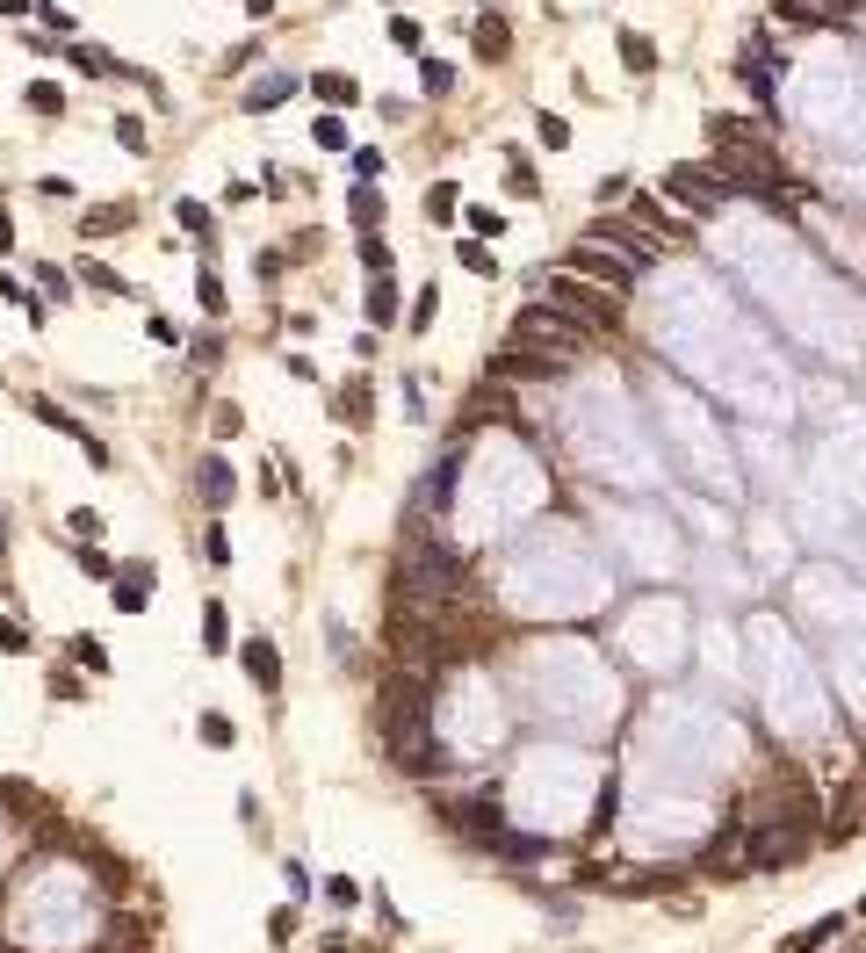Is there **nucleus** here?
Wrapping results in <instances>:
<instances>
[{"mask_svg": "<svg viewBox=\"0 0 866 953\" xmlns=\"http://www.w3.org/2000/svg\"><path fill=\"white\" fill-rule=\"evenodd\" d=\"M369 318H376V325H397V289H390L383 275H376V289H369Z\"/></svg>", "mask_w": 866, "mask_h": 953, "instance_id": "18", "label": "nucleus"}, {"mask_svg": "<svg viewBox=\"0 0 866 953\" xmlns=\"http://www.w3.org/2000/svg\"><path fill=\"white\" fill-rule=\"evenodd\" d=\"M535 130H542V145H549V152H564V145H571V123H564V116H549V108H542V123H535Z\"/></svg>", "mask_w": 866, "mask_h": 953, "instance_id": "27", "label": "nucleus"}, {"mask_svg": "<svg viewBox=\"0 0 866 953\" xmlns=\"http://www.w3.org/2000/svg\"><path fill=\"white\" fill-rule=\"evenodd\" d=\"M621 51H628V66H636V73H650V66H657V51H650L643 36H621Z\"/></svg>", "mask_w": 866, "mask_h": 953, "instance_id": "32", "label": "nucleus"}, {"mask_svg": "<svg viewBox=\"0 0 866 953\" xmlns=\"http://www.w3.org/2000/svg\"><path fill=\"white\" fill-rule=\"evenodd\" d=\"M592 333L585 325H571L564 311H520L513 318V347H549V354H577Z\"/></svg>", "mask_w": 866, "mask_h": 953, "instance_id": "3", "label": "nucleus"}, {"mask_svg": "<svg viewBox=\"0 0 866 953\" xmlns=\"http://www.w3.org/2000/svg\"><path fill=\"white\" fill-rule=\"evenodd\" d=\"M195 491H202L209 506H224V498H231V463H224V456H202V470H195Z\"/></svg>", "mask_w": 866, "mask_h": 953, "instance_id": "14", "label": "nucleus"}, {"mask_svg": "<svg viewBox=\"0 0 866 953\" xmlns=\"http://www.w3.org/2000/svg\"><path fill=\"white\" fill-rule=\"evenodd\" d=\"M419 87H426V95H448V87H455V66L426 58V66H419Z\"/></svg>", "mask_w": 866, "mask_h": 953, "instance_id": "22", "label": "nucleus"}, {"mask_svg": "<svg viewBox=\"0 0 866 953\" xmlns=\"http://www.w3.org/2000/svg\"><path fill=\"white\" fill-rule=\"evenodd\" d=\"M29 412H36L44 426H58V434H73V441H80V448H87V456L101 463V441H87V426H80V419H73L66 405H51V397H29Z\"/></svg>", "mask_w": 866, "mask_h": 953, "instance_id": "13", "label": "nucleus"}, {"mask_svg": "<svg viewBox=\"0 0 866 953\" xmlns=\"http://www.w3.org/2000/svg\"><path fill=\"white\" fill-rule=\"evenodd\" d=\"M340 419H347V426H369V376H354L340 390Z\"/></svg>", "mask_w": 866, "mask_h": 953, "instance_id": "15", "label": "nucleus"}, {"mask_svg": "<svg viewBox=\"0 0 866 953\" xmlns=\"http://www.w3.org/2000/svg\"><path fill=\"white\" fill-rule=\"evenodd\" d=\"M130 224V202H108V210H95L87 217V239H101V231H123Z\"/></svg>", "mask_w": 866, "mask_h": 953, "instance_id": "20", "label": "nucleus"}, {"mask_svg": "<svg viewBox=\"0 0 866 953\" xmlns=\"http://www.w3.org/2000/svg\"><path fill=\"white\" fill-rule=\"evenodd\" d=\"M195 730H202V744H217V752H224V744H231V722H224V715H202V722H195Z\"/></svg>", "mask_w": 866, "mask_h": 953, "instance_id": "34", "label": "nucleus"}, {"mask_svg": "<svg viewBox=\"0 0 866 953\" xmlns=\"http://www.w3.org/2000/svg\"><path fill=\"white\" fill-rule=\"evenodd\" d=\"M426 217H455V189H448V181L426 189Z\"/></svg>", "mask_w": 866, "mask_h": 953, "instance_id": "35", "label": "nucleus"}, {"mask_svg": "<svg viewBox=\"0 0 866 953\" xmlns=\"http://www.w3.org/2000/svg\"><path fill=\"white\" fill-rule=\"evenodd\" d=\"M73 535H80V542H95V535H101V513H87V506H80V513H73Z\"/></svg>", "mask_w": 866, "mask_h": 953, "instance_id": "42", "label": "nucleus"}, {"mask_svg": "<svg viewBox=\"0 0 866 953\" xmlns=\"http://www.w3.org/2000/svg\"><path fill=\"white\" fill-rule=\"evenodd\" d=\"M852 780H860V802H866V765H860V773H852Z\"/></svg>", "mask_w": 866, "mask_h": 953, "instance_id": "46", "label": "nucleus"}, {"mask_svg": "<svg viewBox=\"0 0 866 953\" xmlns=\"http://www.w3.org/2000/svg\"><path fill=\"white\" fill-rule=\"evenodd\" d=\"M636 231H650V239H686V217H678L672 202H636V217H628Z\"/></svg>", "mask_w": 866, "mask_h": 953, "instance_id": "12", "label": "nucleus"}, {"mask_svg": "<svg viewBox=\"0 0 866 953\" xmlns=\"http://www.w3.org/2000/svg\"><path fill=\"white\" fill-rule=\"evenodd\" d=\"M116 138H123V152H145V116H123Z\"/></svg>", "mask_w": 866, "mask_h": 953, "instance_id": "33", "label": "nucleus"}, {"mask_svg": "<svg viewBox=\"0 0 866 953\" xmlns=\"http://www.w3.org/2000/svg\"><path fill=\"white\" fill-rule=\"evenodd\" d=\"M318 145H325V152H347V123H340V116H318Z\"/></svg>", "mask_w": 866, "mask_h": 953, "instance_id": "28", "label": "nucleus"}, {"mask_svg": "<svg viewBox=\"0 0 866 953\" xmlns=\"http://www.w3.org/2000/svg\"><path fill=\"white\" fill-rule=\"evenodd\" d=\"M448 816H455V831H477L484 845L498 838V794L491 787H477V794H463V802H441Z\"/></svg>", "mask_w": 866, "mask_h": 953, "instance_id": "6", "label": "nucleus"}, {"mask_svg": "<svg viewBox=\"0 0 866 953\" xmlns=\"http://www.w3.org/2000/svg\"><path fill=\"white\" fill-rule=\"evenodd\" d=\"M95 953H152V925L138 917V910H116L108 917V932H101Z\"/></svg>", "mask_w": 866, "mask_h": 953, "instance_id": "7", "label": "nucleus"}, {"mask_svg": "<svg viewBox=\"0 0 866 953\" xmlns=\"http://www.w3.org/2000/svg\"><path fill=\"white\" fill-rule=\"evenodd\" d=\"M66 658H73V665H87V671H108V643H101V636H73V643H66Z\"/></svg>", "mask_w": 866, "mask_h": 953, "instance_id": "16", "label": "nucleus"}, {"mask_svg": "<svg viewBox=\"0 0 866 953\" xmlns=\"http://www.w3.org/2000/svg\"><path fill=\"white\" fill-rule=\"evenodd\" d=\"M542 289H549V311H564V318H571V325H585V333H614V318H621L614 289L585 282V275H571V268L542 275Z\"/></svg>", "mask_w": 866, "mask_h": 953, "instance_id": "2", "label": "nucleus"}, {"mask_svg": "<svg viewBox=\"0 0 866 953\" xmlns=\"http://www.w3.org/2000/svg\"><path fill=\"white\" fill-rule=\"evenodd\" d=\"M29 108H44V116H58V108H66V95H58L51 80H36V87H29Z\"/></svg>", "mask_w": 866, "mask_h": 953, "instance_id": "30", "label": "nucleus"}, {"mask_svg": "<svg viewBox=\"0 0 866 953\" xmlns=\"http://www.w3.org/2000/svg\"><path fill=\"white\" fill-rule=\"evenodd\" d=\"M116 607H123V614H145V607H152V564H123V571H116Z\"/></svg>", "mask_w": 866, "mask_h": 953, "instance_id": "10", "label": "nucleus"}, {"mask_svg": "<svg viewBox=\"0 0 866 953\" xmlns=\"http://www.w3.org/2000/svg\"><path fill=\"white\" fill-rule=\"evenodd\" d=\"M209 426H217V434H239L246 419H239V405H217V412H209Z\"/></svg>", "mask_w": 866, "mask_h": 953, "instance_id": "40", "label": "nucleus"}, {"mask_svg": "<svg viewBox=\"0 0 866 953\" xmlns=\"http://www.w3.org/2000/svg\"><path fill=\"white\" fill-rule=\"evenodd\" d=\"M202 549H209V564H231V542H224V528H202Z\"/></svg>", "mask_w": 866, "mask_h": 953, "instance_id": "37", "label": "nucleus"}, {"mask_svg": "<svg viewBox=\"0 0 866 953\" xmlns=\"http://www.w3.org/2000/svg\"><path fill=\"white\" fill-rule=\"evenodd\" d=\"M477 51H484V58H505V51H513V36H505L498 15H484V22H477Z\"/></svg>", "mask_w": 866, "mask_h": 953, "instance_id": "17", "label": "nucleus"}, {"mask_svg": "<svg viewBox=\"0 0 866 953\" xmlns=\"http://www.w3.org/2000/svg\"><path fill=\"white\" fill-rule=\"evenodd\" d=\"M0 802H7L15 816H44V802H36V787H22V780H7V787H0Z\"/></svg>", "mask_w": 866, "mask_h": 953, "instance_id": "19", "label": "nucleus"}, {"mask_svg": "<svg viewBox=\"0 0 866 953\" xmlns=\"http://www.w3.org/2000/svg\"><path fill=\"white\" fill-rule=\"evenodd\" d=\"M195 296H202V311H209V318H224V311H231V303H224V282H217L209 268L195 275Z\"/></svg>", "mask_w": 866, "mask_h": 953, "instance_id": "21", "label": "nucleus"}, {"mask_svg": "<svg viewBox=\"0 0 866 953\" xmlns=\"http://www.w3.org/2000/svg\"><path fill=\"white\" fill-rule=\"evenodd\" d=\"M80 282H95V289H108V296H123V275H116V268H101V261H80Z\"/></svg>", "mask_w": 866, "mask_h": 953, "instance_id": "26", "label": "nucleus"}, {"mask_svg": "<svg viewBox=\"0 0 866 953\" xmlns=\"http://www.w3.org/2000/svg\"><path fill=\"white\" fill-rule=\"evenodd\" d=\"M816 816H794V809H766V816H751V831H744V874H779V866H794V859L816 845V831H809Z\"/></svg>", "mask_w": 866, "mask_h": 953, "instance_id": "1", "label": "nucleus"}, {"mask_svg": "<svg viewBox=\"0 0 866 953\" xmlns=\"http://www.w3.org/2000/svg\"><path fill=\"white\" fill-rule=\"evenodd\" d=\"M571 275H585V282H599V289H621L636 282V261H621V253H599V239H585V246H571V261H564Z\"/></svg>", "mask_w": 866, "mask_h": 953, "instance_id": "5", "label": "nucleus"}, {"mask_svg": "<svg viewBox=\"0 0 866 953\" xmlns=\"http://www.w3.org/2000/svg\"><path fill=\"white\" fill-rule=\"evenodd\" d=\"M491 853H505V859H542L549 845H542V838H491Z\"/></svg>", "mask_w": 866, "mask_h": 953, "instance_id": "25", "label": "nucleus"}, {"mask_svg": "<svg viewBox=\"0 0 866 953\" xmlns=\"http://www.w3.org/2000/svg\"><path fill=\"white\" fill-rule=\"evenodd\" d=\"M845 932H852V917H845V910H830V917H816L809 932H794V939H787L779 953H823L830 939H845Z\"/></svg>", "mask_w": 866, "mask_h": 953, "instance_id": "11", "label": "nucleus"}, {"mask_svg": "<svg viewBox=\"0 0 866 953\" xmlns=\"http://www.w3.org/2000/svg\"><path fill=\"white\" fill-rule=\"evenodd\" d=\"M463 268H470V275H491V268H498V261H491V253H484V246H463Z\"/></svg>", "mask_w": 866, "mask_h": 953, "instance_id": "44", "label": "nucleus"}, {"mask_svg": "<svg viewBox=\"0 0 866 953\" xmlns=\"http://www.w3.org/2000/svg\"><path fill=\"white\" fill-rule=\"evenodd\" d=\"M564 369V362H549V354H535V347H505L498 362H491V376H513V383H549Z\"/></svg>", "mask_w": 866, "mask_h": 953, "instance_id": "8", "label": "nucleus"}, {"mask_svg": "<svg viewBox=\"0 0 866 953\" xmlns=\"http://www.w3.org/2000/svg\"><path fill=\"white\" fill-rule=\"evenodd\" d=\"M224 636H231V621H224V607L209 599V607H202V643H209V651H224Z\"/></svg>", "mask_w": 866, "mask_h": 953, "instance_id": "23", "label": "nucleus"}, {"mask_svg": "<svg viewBox=\"0 0 866 953\" xmlns=\"http://www.w3.org/2000/svg\"><path fill=\"white\" fill-rule=\"evenodd\" d=\"M0 528H7V520H0ZM0 549H7V535H0Z\"/></svg>", "mask_w": 866, "mask_h": 953, "instance_id": "47", "label": "nucleus"}, {"mask_svg": "<svg viewBox=\"0 0 866 953\" xmlns=\"http://www.w3.org/2000/svg\"><path fill=\"white\" fill-rule=\"evenodd\" d=\"M289 95V80H260V87H253V95H246V101H253V108H275V101H282Z\"/></svg>", "mask_w": 866, "mask_h": 953, "instance_id": "36", "label": "nucleus"}, {"mask_svg": "<svg viewBox=\"0 0 866 953\" xmlns=\"http://www.w3.org/2000/svg\"><path fill=\"white\" fill-rule=\"evenodd\" d=\"M80 693H87V686H80L73 671H51V701H80Z\"/></svg>", "mask_w": 866, "mask_h": 953, "instance_id": "38", "label": "nucleus"}, {"mask_svg": "<svg viewBox=\"0 0 866 953\" xmlns=\"http://www.w3.org/2000/svg\"><path fill=\"white\" fill-rule=\"evenodd\" d=\"M0 7H7V15H36V7H29V0H0Z\"/></svg>", "mask_w": 866, "mask_h": 953, "instance_id": "45", "label": "nucleus"}, {"mask_svg": "<svg viewBox=\"0 0 866 953\" xmlns=\"http://www.w3.org/2000/svg\"><path fill=\"white\" fill-rule=\"evenodd\" d=\"M0 651H29V629H22V621H0Z\"/></svg>", "mask_w": 866, "mask_h": 953, "instance_id": "41", "label": "nucleus"}, {"mask_svg": "<svg viewBox=\"0 0 866 953\" xmlns=\"http://www.w3.org/2000/svg\"><path fill=\"white\" fill-rule=\"evenodd\" d=\"M0 296H7V303H22V311H29V325H36V318H44V303H36V296H29V289L15 282V275H7V282H0Z\"/></svg>", "mask_w": 866, "mask_h": 953, "instance_id": "29", "label": "nucleus"}, {"mask_svg": "<svg viewBox=\"0 0 866 953\" xmlns=\"http://www.w3.org/2000/svg\"><path fill=\"white\" fill-rule=\"evenodd\" d=\"M665 189H672V202H686V210H722V202H729L722 167H693V159H678L672 174H665Z\"/></svg>", "mask_w": 866, "mask_h": 953, "instance_id": "4", "label": "nucleus"}, {"mask_svg": "<svg viewBox=\"0 0 866 953\" xmlns=\"http://www.w3.org/2000/svg\"><path fill=\"white\" fill-rule=\"evenodd\" d=\"M318 95H325V101H354V80H340V73H325V80H318Z\"/></svg>", "mask_w": 866, "mask_h": 953, "instance_id": "39", "label": "nucleus"}, {"mask_svg": "<svg viewBox=\"0 0 866 953\" xmlns=\"http://www.w3.org/2000/svg\"><path fill=\"white\" fill-rule=\"evenodd\" d=\"M354 224H362V231L383 224V195H376V189H354Z\"/></svg>", "mask_w": 866, "mask_h": 953, "instance_id": "24", "label": "nucleus"}, {"mask_svg": "<svg viewBox=\"0 0 866 953\" xmlns=\"http://www.w3.org/2000/svg\"><path fill=\"white\" fill-rule=\"evenodd\" d=\"M268 932H275V947H289V939H296V903H282V910L268 917Z\"/></svg>", "mask_w": 866, "mask_h": 953, "instance_id": "31", "label": "nucleus"}, {"mask_svg": "<svg viewBox=\"0 0 866 953\" xmlns=\"http://www.w3.org/2000/svg\"><path fill=\"white\" fill-rule=\"evenodd\" d=\"M181 224H188V231H202V239H209V210H202V202H181Z\"/></svg>", "mask_w": 866, "mask_h": 953, "instance_id": "43", "label": "nucleus"}, {"mask_svg": "<svg viewBox=\"0 0 866 953\" xmlns=\"http://www.w3.org/2000/svg\"><path fill=\"white\" fill-rule=\"evenodd\" d=\"M239 665H246V679H253L260 693H282V658H275V643H268V636L239 643Z\"/></svg>", "mask_w": 866, "mask_h": 953, "instance_id": "9", "label": "nucleus"}]
</instances>
